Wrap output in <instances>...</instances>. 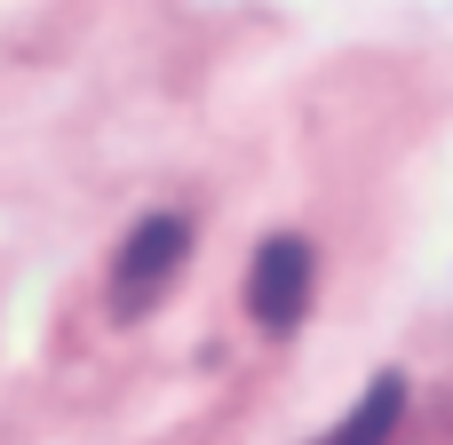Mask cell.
Wrapping results in <instances>:
<instances>
[{
  "mask_svg": "<svg viewBox=\"0 0 453 445\" xmlns=\"http://www.w3.org/2000/svg\"><path fill=\"white\" fill-rule=\"evenodd\" d=\"M183 255H191V223H183V215H151V223H135L127 247H119V311H143V303L175 279Z\"/></svg>",
  "mask_w": 453,
  "mask_h": 445,
  "instance_id": "7a4b0ae2",
  "label": "cell"
},
{
  "mask_svg": "<svg viewBox=\"0 0 453 445\" xmlns=\"http://www.w3.org/2000/svg\"><path fill=\"white\" fill-rule=\"evenodd\" d=\"M398 414H406V382H398V374H374V390H366V398H358V414L334 430V445H390Z\"/></svg>",
  "mask_w": 453,
  "mask_h": 445,
  "instance_id": "3957f363",
  "label": "cell"
},
{
  "mask_svg": "<svg viewBox=\"0 0 453 445\" xmlns=\"http://www.w3.org/2000/svg\"><path fill=\"white\" fill-rule=\"evenodd\" d=\"M311 279H319L311 239H295V231L263 239L255 263H247V311H255V326L263 334H295L303 311H311Z\"/></svg>",
  "mask_w": 453,
  "mask_h": 445,
  "instance_id": "6da1fadb",
  "label": "cell"
}]
</instances>
